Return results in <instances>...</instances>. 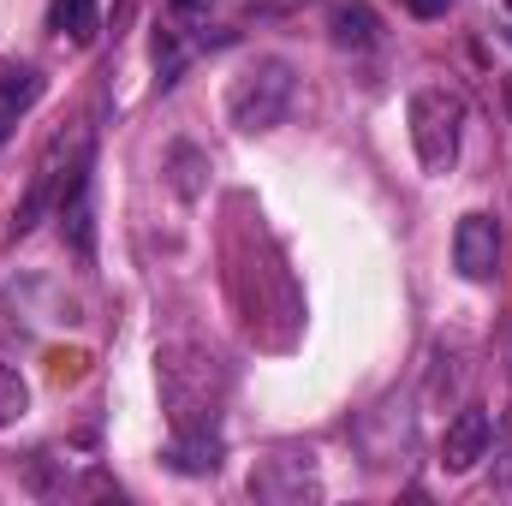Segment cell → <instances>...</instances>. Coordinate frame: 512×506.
<instances>
[{"label":"cell","instance_id":"cell-1","mask_svg":"<svg viewBox=\"0 0 512 506\" xmlns=\"http://www.w3.org/2000/svg\"><path fill=\"white\" fill-rule=\"evenodd\" d=\"M155 376L173 429H209L215 405H221V364L203 346H161L155 352Z\"/></svg>","mask_w":512,"mask_h":506},{"label":"cell","instance_id":"cell-2","mask_svg":"<svg viewBox=\"0 0 512 506\" xmlns=\"http://www.w3.org/2000/svg\"><path fill=\"white\" fill-rule=\"evenodd\" d=\"M286 108H292V60H280V54H262L227 90V120L239 131H251V137L274 131L286 120Z\"/></svg>","mask_w":512,"mask_h":506},{"label":"cell","instance_id":"cell-3","mask_svg":"<svg viewBox=\"0 0 512 506\" xmlns=\"http://www.w3.org/2000/svg\"><path fill=\"white\" fill-rule=\"evenodd\" d=\"M411 143H417V161H423V173H447L453 161H459V126H465V102H459V90H447V84H423L417 96H411Z\"/></svg>","mask_w":512,"mask_h":506},{"label":"cell","instance_id":"cell-4","mask_svg":"<svg viewBox=\"0 0 512 506\" xmlns=\"http://www.w3.org/2000/svg\"><path fill=\"white\" fill-rule=\"evenodd\" d=\"M453 268L471 286L495 280V268H501V227H495V215H483V209L459 215V227H453Z\"/></svg>","mask_w":512,"mask_h":506},{"label":"cell","instance_id":"cell-5","mask_svg":"<svg viewBox=\"0 0 512 506\" xmlns=\"http://www.w3.org/2000/svg\"><path fill=\"white\" fill-rule=\"evenodd\" d=\"M489 441H495V423H489V411H459L453 423H447V435H441V471L447 477H465V471H477V459H489Z\"/></svg>","mask_w":512,"mask_h":506},{"label":"cell","instance_id":"cell-6","mask_svg":"<svg viewBox=\"0 0 512 506\" xmlns=\"http://www.w3.org/2000/svg\"><path fill=\"white\" fill-rule=\"evenodd\" d=\"M328 36H334V48H376L382 42V18H376V6H364V0H340L334 12H328Z\"/></svg>","mask_w":512,"mask_h":506},{"label":"cell","instance_id":"cell-7","mask_svg":"<svg viewBox=\"0 0 512 506\" xmlns=\"http://www.w3.org/2000/svg\"><path fill=\"white\" fill-rule=\"evenodd\" d=\"M167 459L185 477H215L221 471V441H215V429H179L173 447H167Z\"/></svg>","mask_w":512,"mask_h":506},{"label":"cell","instance_id":"cell-8","mask_svg":"<svg viewBox=\"0 0 512 506\" xmlns=\"http://www.w3.org/2000/svg\"><path fill=\"white\" fill-rule=\"evenodd\" d=\"M36 96H42V78H36L30 66L0 72V149H6V137H12V126H18V114L36 108Z\"/></svg>","mask_w":512,"mask_h":506},{"label":"cell","instance_id":"cell-9","mask_svg":"<svg viewBox=\"0 0 512 506\" xmlns=\"http://www.w3.org/2000/svg\"><path fill=\"white\" fill-rule=\"evenodd\" d=\"M48 24H54L60 36H72V42H90V36L102 30V6H96V0H54V6H48Z\"/></svg>","mask_w":512,"mask_h":506},{"label":"cell","instance_id":"cell-10","mask_svg":"<svg viewBox=\"0 0 512 506\" xmlns=\"http://www.w3.org/2000/svg\"><path fill=\"white\" fill-rule=\"evenodd\" d=\"M24 405H30V387H24V376H18L12 364H0V429H12V423L24 417Z\"/></svg>","mask_w":512,"mask_h":506},{"label":"cell","instance_id":"cell-11","mask_svg":"<svg viewBox=\"0 0 512 506\" xmlns=\"http://www.w3.org/2000/svg\"><path fill=\"white\" fill-rule=\"evenodd\" d=\"M167 161H173V191H179V197H197V191H203V179H197V173H203V155H197L191 143H173Z\"/></svg>","mask_w":512,"mask_h":506},{"label":"cell","instance_id":"cell-12","mask_svg":"<svg viewBox=\"0 0 512 506\" xmlns=\"http://www.w3.org/2000/svg\"><path fill=\"white\" fill-rule=\"evenodd\" d=\"M84 364H90L84 352H48V376L54 381H78L84 376Z\"/></svg>","mask_w":512,"mask_h":506},{"label":"cell","instance_id":"cell-13","mask_svg":"<svg viewBox=\"0 0 512 506\" xmlns=\"http://www.w3.org/2000/svg\"><path fill=\"white\" fill-rule=\"evenodd\" d=\"M405 6H411L417 18H435V12H447V0H405Z\"/></svg>","mask_w":512,"mask_h":506},{"label":"cell","instance_id":"cell-14","mask_svg":"<svg viewBox=\"0 0 512 506\" xmlns=\"http://www.w3.org/2000/svg\"><path fill=\"white\" fill-rule=\"evenodd\" d=\"M167 6H173V12H185V18H197V12H209L215 0H167Z\"/></svg>","mask_w":512,"mask_h":506},{"label":"cell","instance_id":"cell-15","mask_svg":"<svg viewBox=\"0 0 512 506\" xmlns=\"http://www.w3.org/2000/svg\"><path fill=\"white\" fill-rule=\"evenodd\" d=\"M507 6H512V0H507Z\"/></svg>","mask_w":512,"mask_h":506}]
</instances>
